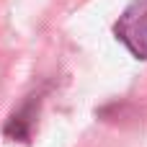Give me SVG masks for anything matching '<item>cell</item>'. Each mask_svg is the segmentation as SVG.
I'll return each mask as SVG.
<instances>
[{
	"instance_id": "1",
	"label": "cell",
	"mask_w": 147,
	"mask_h": 147,
	"mask_svg": "<svg viewBox=\"0 0 147 147\" xmlns=\"http://www.w3.org/2000/svg\"><path fill=\"white\" fill-rule=\"evenodd\" d=\"M114 34L137 59H147V3H132L114 23Z\"/></svg>"
}]
</instances>
